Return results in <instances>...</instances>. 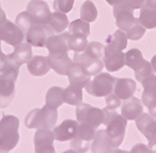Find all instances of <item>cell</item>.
<instances>
[{
    "instance_id": "cell-21",
    "label": "cell",
    "mask_w": 156,
    "mask_h": 153,
    "mask_svg": "<svg viewBox=\"0 0 156 153\" xmlns=\"http://www.w3.org/2000/svg\"><path fill=\"white\" fill-rule=\"evenodd\" d=\"M142 113V102L136 97H130L125 100L124 105L121 106V116L127 121L136 120Z\"/></svg>"
},
{
    "instance_id": "cell-47",
    "label": "cell",
    "mask_w": 156,
    "mask_h": 153,
    "mask_svg": "<svg viewBox=\"0 0 156 153\" xmlns=\"http://www.w3.org/2000/svg\"><path fill=\"white\" fill-rule=\"evenodd\" d=\"M144 6H149V8H154L156 9V0H146Z\"/></svg>"
},
{
    "instance_id": "cell-32",
    "label": "cell",
    "mask_w": 156,
    "mask_h": 153,
    "mask_svg": "<svg viewBox=\"0 0 156 153\" xmlns=\"http://www.w3.org/2000/svg\"><path fill=\"white\" fill-rule=\"evenodd\" d=\"M142 61H144V57L139 49H131L125 54V65L134 71L141 65Z\"/></svg>"
},
{
    "instance_id": "cell-17",
    "label": "cell",
    "mask_w": 156,
    "mask_h": 153,
    "mask_svg": "<svg viewBox=\"0 0 156 153\" xmlns=\"http://www.w3.org/2000/svg\"><path fill=\"white\" fill-rule=\"evenodd\" d=\"M68 35L69 32H60L58 35H51L45 47L49 50V54H64L69 51V45H68Z\"/></svg>"
},
{
    "instance_id": "cell-1",
    "label": "cell",
    "mask_w": 156,
    "mask_h": 153,
    "mask_svg": "<svg viewBox=\"0 0 156 153\" xmlns=\"http://www.w3.org/2000/svg\"><path fill=\"white\" fill-rule=\"evenodd\" d=\"M58 121V110L51 108L49 106H43L41 108H34L31 110L27 118H25V126L28 128H46L53 130L55 123Z\"/></svg>"
},
{
    "instance_id": "cell-8",
    "label": "cell",
    "mask_w": 156,
    "mask_h": 153,
    "mask_svg": "<svg viewBox=\"0 0 156 153\" xmlns=\"http://www.w3.org/2000/svg\"><path fill=\"white\" fill-rule=\"evenodd\" d=\"M73 61L80 63L89 76H95V75L100 73L104 69L102 59L94 57L93 55H90L86 50L80 51V53H75Z\"/></svg>"
},
{
    "instance_id": "cell-11",
    "label": "cell",
    "mask_w": 156,
    "mask_h": 153,
    "mask_svg": "<svg viewBox=\"0 0 156 153\" xmlns=\"http://www.w3.org/2000/svg\"><path fill=\"white\" fill-rule=\"evenodd\" d=\"M27 11L33 16L36 24H48L51 14L45 0H31L27 6Z\"/></svg>"
},
{
    "instance_id": "cell-42",
    "label": "cell",
    "mask_w": 156,
    "mask_h": 153,
    "mask_svg": "<svg viewBox=\"0 0 156 153\" xmlns=\"http://www.w3.org/2000/svg\"><path fill=\"white\" fill-rule=\"evenodd\" d=\"M145 2L146 0H124L120 5H122L124 8L131 10V11H134L136 9H141L142 6H144Z\"/></svg>"
},
{
    "instance_id": "cell-50",
    "label": "cell",
    "mask_w": 156,
    "mask_h": 153,
    "mask_svg": "<svg viewBox=\"0 0 156 153\" xmlns=\"http://www.w3.org/2000/svg\"><path fill=\"white\" fill-rule=\"evenodd\" d=\"M112 153H129V152H125V151H121V149H114Z\"/></svg>"
},
{
    "instance_id": "cell-13",
    "label": "cell",
    "mask_w": 156,
    "mask_h": 153,
    "mask_svg": "<svg viewBox=\"0 0 156 153\" xmlns=\"http://www.w3.org/2000/svg\"><path fill=\"white\" fill-rule=\"evenodd\" d=\"M102 61H104V66L106 67L108 71H110V72L119 71L125 65V54L122 51L110 50V49H106L104 46Z\"/></svg>"
},
{
    "instance_id": "cell-4",
    "label": "cell",
    "mask_w": 156,
    "mask_h": 153,
    "mask_svg": "<svg viewBox=\"0 0 156 153\" xmlns=\"http://www.w3.org/2000/svg\"><path fill=\"white\" fill-rule=\"evenodd\" d=\"M115 79L110 73H98L85 85V90L94 97H106L114 90Z\"/></svg>"
},
{
    "instance_id": "cell-25",
    "label": "cell",
    "mask_w": 156,
    "mask_h": 153,
    "mask_svg": "<svg viewBox=\"0 0 156 153\" xmlns=\"http://www.w3.org/2000/svg\"><path fill=\"white\" fill-rule=\"evenodd\" d=\"M48 25L55 34H60V32H64L65 29L69 26V19L66 14H64V12L54 11L50 14Z\"/></svg>"
},
{
    "instance_id": "cell-29",
    "label": "cell",
    "mask_w": 156,
    "mask_h": 153,
    "mask_svg": "<svg viewBox=\"0 0 156 153\" xmlns=\"http://www.w3.org/2000/svg\"><path fill=\"white\" fill-rule=\"evenodd\" d=\"M139 21L145 29H155L156 28V9L142 6L140 10Z\"/></svg>"
},
{
    "instance_id": "cell-31",
    "label": "cell",
    "mask_w": 156,
    "mask_h": 153,
    "mask_svg": "<svg viewBox=\"0 0 156 153\" xmlns=\"http://www.w3.org/2000/svg\"><path fill=\"white\" fill-rule=\"evenodd\" d=\"M80 18L87 22H93L98 19V9L91 0H86L80 8Z\"/></svg>"
},
{
    "instance_id": "cell-10",
    "label": "cell",
    "mask_w": 156,
    "mask_h": 153,
    "mask_svg": "<svg viewBox=\"0 0 156 153\" xmlns=\"http://www.w3.org/2000/svg\"><path fill=\"white\" fill-rule=\"evenodd\" d=\"M24 32L10 20H5L0 24V41H4L11 46H18L24 41Z\"/></svg>"
},
{
    "instance_id": "cell-20",
    "label": "cell",
    "mask_w": 156,
    "mask_h": 153,
    "mask_svg": "<svg viewBox=\"0 0 156 153\" xmlns=\"http://www.w3.org/2000/svg\"><path fill=\"white\" fill-rule=\"evenodd\" d=\"M135 121L139 131L147 139L156 136V120L150 113H141Z\"/></svg>"
},
{
    "instance_id": "cell-52",
    "label": "cell",
    "mask_w": 156,
    "mask_h": 153,
    "mask_svg": "<svg viewBox=\"0 0 156 153\" xmlns=\"http://www.w3.org/2000/svg\"><path fill=\"white\" fill-rule=\"evenodd\" d=\"M0 153H9V151H6L4 148H0Z\"/></svg>"
},
{
    "instance_id": "cell-18",
    "label": "cell",
    "mask_w": 156,
    "mask_h": 153,
    "mask_svg": "<svg viewBox=\"0 0 156 153\" xmlns=\"http://www.w3.org/2000/svg\"><path fill=\"white\" fill-rule=\"evenodd\" d=\"M91 153H112L114 147L110 142V138L105 130H99L95 133V137L93 139Z\"/></svg>"
},
{
    "instance_id": "cell-15",
    "label": "cell",
    "mask_w": 156,
    "mask_h": 153,
    "mask_svg": "<svg viewBox=\"0 0 156 153\" xmlns=\"http://www.w3.org/2000/svg\"><path fill=\"white\" fill-rule=\"evenodd\" d=\"M50 69H53L56 73L61 76H66L70 66L73 65V60L69 57L68 53L64 54H49L46 57Z\"/></svg>"
},
{
    "instance_id": "cell-24",
    "label": "cell",
    "mask_w": 156,
    "mask_h": 153,
    "mask_svg": "<svg viewBox=\"0 0 156 153\" xmlns=\"http://www.w3.org/2000/svg\"><path fill=\"white\" fill-rule=\"evenodd\" d=\"M50 66L45 56H34L28 62V71L33 76H44L49 72Z\"/></svg>"
},
{
    "instance_id": "cell-41",
    "label": "cell",
    "mask_w": 156,
    "mask_h": 153,
    "mask_svg": "<svg viewBox=\"0 0 156 153\" xmlns=\"http://www.w3.org/2000/svg\"><path fill=\"white\" fill-rule=\"evenodd\" d=\"M121 104V100L116 96L114 92H111L110 95L106 96V110H110V111H115L118 108Z\"/></svg>"
},
{
    "instance_id": "cell-16",
    "label": "cell",
    "mask_w": 156,
    "mask_h": 153,
    "mask_svg": "<svg viewBox=\"0 0 156 153\" xmlns=\"http://www.w3.org/2000/svg\"><path fill=\"white\" fill-rule=\"evenodd\" d=\"M136 91V82L131 79H115L112 92L121 101L133 97Z\"/></svg>"
},
{
    "instance_id": "cell-37",
    "label": "cell",
    "mask_w": 156,
    "mask_h": 153,
    "mask_svg": "<svg viewBox=\"0 0 156 153\" xmlns=\"http://www.w3.org/2000/svg\"><path fill=\"white\" fill-rule=\"evenodd\" d=\"M145 31H146V29L142 26L140 24V21L137 20L125 34L127 36V39H130V40H140L141 37L145 35Z\"/></svg>"
},
{
    "instance_id": "cell-26",
    "label": "cell",
    "mask_w": 156,
    "mask_h": 153,
    "mask_svg": "<svg viewBox=\"0 0 156 153\" xmlns=\"http://www.w3.org/2000/svg\"><path fill=\"white\" fill-rule=\"evenodd\" d=\"M127 46V36L122 30L115 31L112 35L108 36L105 47L110 50H116V51H122Z\"/></svg>"
},
{
    "instance_id": "cell-34",
    "label": "cell",
    "mask_w": 156,
    "mask_h": 153,
    "mask_svg": "<svg viewBox=\"0 0 156 153\" xmlns=\"http://www.w3.org/2000/svg\"><path fill=\"white\" fill-rule=\"evenodd\" d=\"M68 28H69L70 34H79V35H84V36L90 35V25L87 21H85L83 19L74 20L73 22L69 24Z\"/></svg>"
},
{
    "instance_id": "cell-12",
    "label": "cell",
    "mask_w": 156,
    "mask_h": 153,
    "mask_svg": "<svg viewBox=\"0 0 156 153\" xmlns=\"http://www.w3.org/2000/svg\"><path fill=\"white\" fill-rule=\"evenodd\" d=\"M77 128H79V122L77 121L65 120L58 127H54L53 133L55 137V141H59V142L70 141L71 138H74L76 136Z\"/></svg>"
},
{
    "instance_id": "cell-30",
    "label": "cell",
    "mask_w": 156,
    "mask_h": 153,
    "mask_svg": "<svg viewBox=\"0 0 156 153\" xmlns=\"http://www.w3.org/2000/svg\"><path fill=\"white\" fill-rule=\"evenodd\" d=\"M68 45H69V50H73V51H75V53L84 51L86 45H87V36L79 35V34H70L69 32V35H68Z\"/></svg>"
},
{
    "instance_id": "cell-5",
    "label": "cell",
    "mask_w": 156,
    "mask_h": 153,
    "mask_svg": "<svg viewBox=\"0 0 156 153\" xmlns=\"http://www.w3.org/2000/svg\"><path fill=\"white\" fill-rule=\"evenodd\" d=\"M76 120L79 123H87L94 128L104 123L105 120V112L101 108L93 107L87 104H79L76 106Z\"/></svg>"
},
{
    "instance_id": "cell-6",
    "label": "cell",
    "mask_w": 156,
    "mask_h": 153,
    "mask_svg": "<svg viewBox=\"0 0 156 153\" xmlns=\"http://www.w3.org/2000/svg\"><path fill=\"white\" fill-rule=\"evenodd\" d=\"M16 72H5L0 75V108L8 107L15 97Z\"/></svg>"
},
{
    "instance_id": "cell-49",
    "label": "cell",
    "mask_w": 156,
    "mask_h": 153,
    "mask_svg": "<svg viewBox=\"0 0 156 153\" xmlns=\"http://www.w3.org/2000/svg\"><path fill=\"white\" fill-rule=\"evenodd\" d=\"M151 66H152V70H154V72H156V55H154L152 56V59H151Z\"/></svg>"
},
{
    "instance_id": "cell-45",
    "label": "cell",
    "mask_w": 156,
    "mask_h": 153,
    "mask_svg": "<svg viewBox=\"0 0 156 153\" xmlns=\"http://www.w3.org/2000/svg\"><path fill=\"white\" fill-rule=\"evenodd\" d=\"M149 141V148L151 149V152L152 153H156V136L155 137H152V138H150V139H147Z\"/></svg>"
},
{
    "instance_id": "cell-44",
    "label": "cell",
    "mask_w": 156,
    "mask_h": 153,
    "mask_svg": "<svg viewBox=\"0 0 156 153\" xmlns=\"http://www.w3.org/2000/svg\"><path fill=\"white\" fill-rule=\"evenodd\" d=\"M147 108H149V113L151 114L152 117H155L156 118V98L151 102V104L147 106Z\"/></svg>"
},
{
    "instance_id": "cell-48",
    "label": "cell",
    "mask_w": 156,
    "mask_h": 153,
    "mask_svg": "<svg viewBox=\"0 0 156 153\" xmlns=\"http://www.w3.org/2000/svg\"><path fill=\"white\" fill-rule=\"evenodd\" d=\"M124 2V0H106V3L112 5V6H116V5H120L121 3Z\"/></svg>"
},
{
    "instance_id": "cell-27",
    "label": "cell",
    "mask_w": 156,
    "mask_h": 153,
    "mask_svg": "<svg viewBox=\"0 0 156 153\" xmlns=\"http://www.w3.org/2000/svg\"><path fill=\"white\" fill-rule=\"evenodd\" d=\"M64 95V102L71 106H77L83 102V88L69 85L66 88H64L62 91Z\"/></svg>"
},
{
    "instance_id": "cell-23",
    "label": "cell",
    "mask_w": 156,
    "mask_h": 153,
    "mask_svg": "<svg viewBox=\"0 0 156 153\" xmlns=\"http://www.w3.org/2000/svg\"><path fill=\"white\" fill-rule=\"evenodd\" d=\"M9 56L12 59L15 63L21 66L23 63H28L30 59L33 57V51H31V45L29 42H21L18 46H15L14 53L9 54Z\"/></svg>"
},
{
    "instance_id": "cell-39",
    "label": "cell",
    "mask_w": 156,
    "mask_h": 153,
    "mask_svg": "<svg viewBox=\"0 0 156 153\" xmlns=\"http://www.w3.org/2000/svg\"><path fill=\"white\" fill-rule=\"evenodd\" d=\"M85 50L90 55H93L94 57H98V59H102L104 57V45L101 42H98V41L87 42Z\"/></svg>"
},
{
    "instance_id": "cell-14",
    "label": "cell",
    "mask_w": 156,
    "mask_h": 153,
    "mask_svg": "<svg viewBox=\"0 0 156 153\" xmlns=\"http://www.w3.org/2000/svg\"><path fill=\"white\" fill-rule=\"evenodd\" d=\"M112 14L115 16V20H116V25L120 30H122L124 32H126L133 25L139 20L134 16L133 11L129 10L126 8H124L122 5H116L114 6V10H112Z\"/></svg>"
},
{
    "instance_id": "cell-35",
    "label": "cell",
    "mask_w": 156,
    "mask_h": 153,
    "mask_svg": "<svg viewBox=\"0 0 156 153\" xmlns=\"http://www.w3.org/2000/svg\"><path fill=\"white\" fill-rule=\"evenodd\" d=\"M95 133H96V131H95V128L93 126H90L87 123H79V128H77L76 136L91 142L94 139V137H95Z\"/></svg>"
},
{
    "instance_id": "cell-2",
    "label": "cell",
    "mask_w": 156,
    "mask_h": 153,
    "mask_svg": "<svg viewBox=\"0 0 156 153\" xmlns=\"http://www.w3.org/2000/svg\"><path fill=\"white\" fill-rule=\"evenodd\" d=\"M105 112V120L104 123L106 126V133L110 138V142L114 148L119 147L125 137V131H126V126H127V120L124 118L121 114L116 113L115 111L110 110H104Z\"/></svg>"
},
{
    "instance_id": "cell-46",
    "label": "cell",
    "mask_w": 156,
    "mask_h": 153,
    "mask_svg": "<svg viewBox=\"0 0 156 153\" xmlns=\"http://www.w3.org/2000/svg\"><path fill=\"white\" fill-rule=\"evenodd\" d=\"M5 20H6V14H5V11L2 8V4H0V24L4 22Z\"/></svg>"
},
{
    "instance_id": "cell-3",
    "label": "cell",
    "mask_w": 156,
    "mask_h": 153,
    "mask_svg": "<svg viewBox=\"0 0 156 153\" xmlns=\"http://www.w3.org/2000/svg\"><path fill=\"white\" fill-rule=\"evenodd\" d=\"M19 118L15 116H3L0 121V148L14 149L19 142Z\"/></svg>"
},
{
    "instance_id": "cell-28",
    "label": "cell",
    "mask_w": 156,
    "mask_h": 153,
    "mask_svg": "<svg viewBox=\"0 0 156 153\" xmlns=\"http://www.w3.org/2000/svg\"><path fill=\"white\" fill-rule=\"evenodd\" d=\"M64 88L59 87V86H53L49 88V91L46 92L45 96V101H46V106L51 107V108H59L62 104H64V95H62Z\"/></svg>"
},
{
    "instance_id": "cell-22",
    "label": "cell",
    "mask_w": 156,
    "mask_h": 153,
    "mask_svg": "<svg viewBox=\"0 0 156 153\" xmlns=\"http://www.w3.org/2000/svg\"><path fill=\"white\" fill-rule=\"evenodd\" d=\"M142 87H144V92H142V105L149 106L151 102L156 98V75L151 73L146 79L141 81Z\"/></svg>"
},
{
    "instance_id": "cell-38",
    "label": "cell",
    "mask_w": 156,
    "mask_h": 153,
    "mask_svg": "<svg viewBox=\"0 0 156 153\" xmlns=\"http://www.w3.org/2000/svg\"><path fill=\"white\" fill-rule=\"evenodd\" d=\"M70 146L77 153H86L91 144H90V141H86V139H83L80 137L75 136L74 138L70 139Z\"/></svg>"
},
{
    "instance_id": "cell-7",
    "label": "cell",
    "mask_w": 156,
    "mask_h": 153,
    "mask_svg": "<svg viewBox=\"0 0 156 153\" xmlns=\"http://www.w3.org/2000/svg\"><path fill=\"white\" fill-rule=\"evenodd\" d=\"M54 34L48 24H34L25 34L27 42L34 47H44L48 39Z\"/></svg>"
},
{
    "instance_id": "cell-51",
    "label": "cell",
    "mask_w": 156,
    "mask_h": 153,
    "mask_svg": "<svg viewBox=\"0 0 156 153\" xmlns=\"http://www.w3.org/2000/svg\"><path fill=\"white\" fill-rule=\"evenodd\" d=\"M62 153H77V152H76V151H74V149L71 148L70 151H65V152H62Z\"/></svg>"
},
{
    "instance_id": "cell-19",
    "label": "cell",
    "mask_w": 156,
    "mask_h": 153,
    "mask_svg": "<svg viewBox=\"0 0 156 153\" xmlns=\"http://www.w3.org/2000/svg\"><path fill=\"white\" fill-rule=\"evenodd\" d=\"M68 77H69V82L70 85H74V86H77V87H85V85L87 83V81L90 80L91 76H89L86 73V71L84 70V67L77 62H74L73 61V65L70 66L69 69V72H68Z\"/></svg>"
},
{
    "instance_id": "cell-9",
    "label": "cell",
    "mask_w": 156,
    "mask_h": 153,
    "mask_svg": "<svg viewBox=\"0 0 156 153\" xmlns=\"http://www.w3.org/2000/svg\"><path fill=\"white\" fill-rule=\"evenodd\" d=\"M55 137L51 130L39 128L34 134V151L35 153H55L54 147Z\"/></svg>"
},
{
    "instance_id": "cell-43",
    "label": "cell",
    "mask_w": 156,
    "mask_h": 153,
    "mask_svg": "<svg viewBox=\"0 0 156 153\" xmlns=\"http://www.w3.org/2000/svg\"><path fill=\"white\" fill-rule=\"evenodd\" d=\"M129 153H152V152L149 148V146H146L144 143H137L131 148V151Z\"/></svg>"
},
{
    "instance_id": "cell-53",
    "label": "cell",
    "mask_w": 156,
    "mask_h": 153,
    "mask_svg": "<svg viewBox=\"0 0 156 153\" xmlns=\"http://www.w3.org/2000/svg\"><path fill=\"white\" fill-rule=\"evenodd\" d=\"M3 53H2V42H0V55H2Z\"/></svg>"
},
{
    "instance_id": "cell-36",
    "label": "cell",
    "mask_w": 156,
    "mask_h": 153,
    "mask_svg": "<svg viewBox=\"0 0 156 153\" xmlns=\"http://www.w3.org/2000/svg\"><path fill=\"white\" fill-rule=\"evenodd\" d=\"M154 73V70H152V66H151V63L146 60L142 61L141 65L135 70V79L136 81H142L144 79H146L149 75Z\"/></svg>"
},
{
    "instance_id": "cell-33",
    "label": "cell",
    "mask_w": 156,
    "mask_h": 153,
    "mask_svg": "<svg viewBox=\"0 0 156 153\" xmlns=\"http://www.w3.org/2000/svg\"><path fill=\"white\" fill-rule=\"evenodd\" d=\"M15 24H16V26L24 32V35L27 34V31L33 26L35 22V20L33 19V16L29 14V12L25 10L23 12H20V14L16 16V20H15Z\"/></svg>"
},
{
    "instance_id": "cell-40",
    "label": "cell",
    "mask_w": 156,
    "mask_h": 153,
    "mask_svg": "<svg viewBox=\"0 0 156 153\" xmlns=\"http://www.w3.org/2000/svg\"><path fill=\"white\" fill-rule=\"evenodd\" d=\"M74 2L75 0H54V10L66 14V12L71 11Z\"/></svg>"
}]
</instances>
